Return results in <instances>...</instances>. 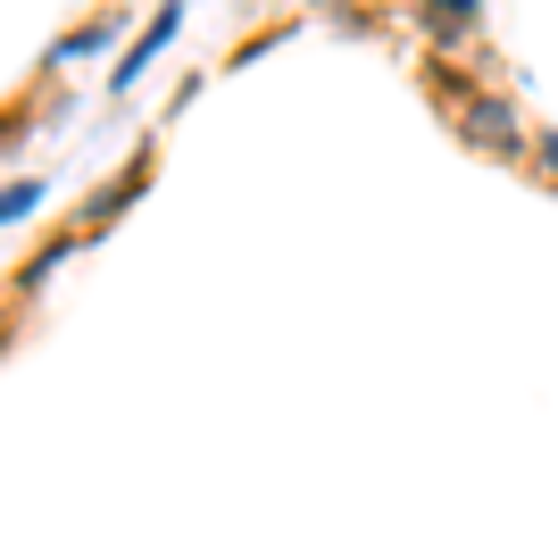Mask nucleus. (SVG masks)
Wrapping results in <instances>:
<instances>
[{
	"mask_svg": "<svg viewBox=\"0 0 558 533\" xmlns=\"http://www.w3.org/2000/svg\"><path fill=\"white\" fill-rule=\"evenodd\" d=\"M534 159H542V175H558V134H542V142H534Z\"/></svg>",
	"mask_w": 558,
	"mask_h": 533,
	"instance_id": "5",
	"label": "nucleus"
},
{
	"mask_svg": "<svg viewBox=\"0 0 558 533\" xmlns=\"http://www.w3.org/2000/svg\"><path fill=\"white\" fill-rule=\"evenodd\" d=\"M459 134L475 142V150H525V117H517V100L500 93H459Z\"/></svg>",
	"mask_w": 558,
	"mask_h": 533,
	"instance_id": "1",
	"label": "nucleus"
},
{
	"mask_svg": "<svg viewBox=\"0 0 558 533\" xmlns=\"http://www.w3.org/2000/svg\"><path fill=\"white\" fill-rule=\"evenodd\" d=\"M167 34H175V9H159V17H150V34H142V43L125 50V75H117V84H134V75H142V59H150V50H159Z\"/></svg>",
	"mask_w": 558,
	"mask_h": 533,
	"instance_id": "2",
	"label": "nucleus"
},
{
	"mask_svg": "<svg viewBox=\"0 0 558 533\" xmlns=\"http://www.w3.org/2000/svg\"><path fill=\"white\" fill-rule=\"evenodd\" d=\"M425 25H434L442 43H466V34H475V9H466V0H459V9H434V17H425Z\"/></svg>",
	"mask_w": 558,
	"mask_h": 533,
	"instance_id": "3",
	"label": "nucleus"
},
{
	"mask_svg": "<svg viewBox=\"0 0 558 533\" xmlns=\"http://www.w3.org/2000/svg\"><path fill=\"white\" fill-rule=\"evenodd\" d=\"M34 201H43V184H9V192H0V226H17V217H34Z\"/></svg>",
	"mask_w": 558,
	"mask_h": 533,
	"instance_id": "4",
	"label": "nucleus"
}]
</instances>
